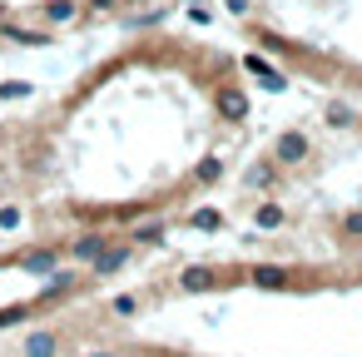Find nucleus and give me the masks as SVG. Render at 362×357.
<instances>
[{"instance_id": "obj_1", "label": "nucleus", "mask_w": 362, "mask_h": 357, "mask_svg": "<svg viewBox=\"0 0 362 357\" xmlns=\"http://www.w3.org/2000/svg\"><path fill=\"white\" fill-rule=\"evenodd\" d=\"M313 159V139L303 134V129H283L278 139H273V164L278 169H298V164H308Z\"/></svg>"}, {"instance_id": "obj_2", "label": "nucleus", "mask_w": 362, "mask_h": 357, "mask_svg": "<svg viewBox=\"0 0 362 357\" xmlns=\"http://www.w3.org/2000/svg\"><path fill=\"white\" fill-rule=\"evenodd\" d=\"M214 115H218L223 124H243V119H248V95H243V85H218V90H214Z\"/></svg>"}, {"instance_id": "obj_3", "label": "nucleus", "mask_w": 362, "mask_h": 357, "mask_svg": "<svg viewBox=\"0 0 362 357\" xmlns=\"http://www.w3.org/2000/svg\"><path fill=\"white\" fill-rule=\"evenodd\" d=\"M243 278L253 283V288H263V293H278V288H293V268H283V263H248L243 268Z\"/></svg>"}, {"instance_id": "obj_4", "label": "nucleus", "mask_w": 362, "mask_h": 357, "mask_svg": "<svg viewBox=\"0 0 362 357\" xmlns=\"http://www.w3.org/2000/svg\"><path fill=\"white\" fill-rule=\"evenodd\" d=\"M110 243H115L110 233H100V228H90V233H80V238H75V243H70L65 253H70V263H80V268H90V263H95V258H100V253H105Z\"/></svg>"}, {"instance_id": "obj_5", "label": "nucleus", "mask_w": 362, "mask_h": 357, "mask_svg": "<svg viewBox=\"0 0 362 357\" xmlns=\"http://www.w3.org/2000/svg\"><path fill=\"white\" fill-rule=\"evenodd\" d=\"M129 258H134V243H110V248L90 263V278H115V273L129 268Z\"/></svg>"}, {"instance_id": "obj_6", "label": "nucleus", "mask_w": 362, "mask_h": 357, "mask_svg": "<svg viewBox=\"0 0 362 357\" xmlns=\"http://www.w3.org/2000/svg\"><path fill=\"white\" fill-rule=\"evenodd\" d=\"M60 347H65V342H60L55 327H35V332L21 342V357H60Z\"/></svg>"}, {"instance_id": "obj_7", "label": "nucleus", "mask_w": 362, "mask_h": 357, "mask_svg": "<svg viewBox=\"0 0 362 357\" xmlns=\"http://www.w3.org/2000/svg\"><path fill=\"white\" fill-rule=\"evenodd\" d=\"M218 278H223V273H218L214 263H189V268L179 273V288H184V293H204V288H218Z\"/></svg>"}, {"instance_id": "obj_8", "label": "nucleus", "mask_w": 362, "mask_h": 357, "mask_svg": "<svg viewBox=\"0 0 362 357\" xmlns=\"http://www.w3.org/2000/svg\"><path fill=\"white\" fill-rule=\"evenodd\" d=\"M253 223H258V233H278V228L288 223V209L273 204V199H268V204H253Z\"/></svg>"}, {"instance_id": "obj_9", "label": "nucleus", "mask_w": 362, "mask_h": 357, "mask_svg": "<svg viewBox=\"0 0 362 357\" xmlns=\"http://www.w3.org/2000/svg\"><path fill=\"white\" fill-rule=\"evenodd\" d=\"M21 268H25V273H35V278H50V273L60 268V248H35V253H25V258H21Z\"/></svg>"}, {"instance_id": "obj_10", "label": "nucleus", "mask_w": 362, "mask_h": 357, "mask_svg": "<svg viewBox=\"0 0 362 357\" xmlns=\"http://www.w3.org/2000/svg\"><path fill=\"white\" fill-rule=\"evenodd\" d=\"M322 124H327V129H352V124H357V110H352L347 100H327V105H322Z\"/></svg>"}, {"instance_id": "obj_11", "label": "nucleus", "mask_w": 362, "mask_h": 357, "mask_svg": "<svg viewBox=\"0 0 362 357\" xmlns=\"http://www.w3.org/2000/svg\"><path fill=\"white\" fill-rule=\"evenodd\" d=\"M243 70H248V75H258L268 90H283V85H288V80H283V75H278V70H273L263 55H243Z\"/></svg>"}, {"instance_id": "obj_12", "label": "nucleus", "mask_w": 362, "mask_h": 357, "mask_svg": "<svg viewBox=\"0 0 362 357\" xmlns=\"http://www.w3.org/2000/svg\"><path fill=\"white\" fill-rule=\"evenodd\" d=\"M337 238H342V243H362V209H347V213L337 218Z\"/></svg>"}, {"instance_id": "obj_13", "label": "nucleus", "mask_w": 362, "mask_h": 357, "mask_svg": "<svg viewBox=\"0 0 362 357\" xmlns=\"http://www.w3.org/2000/svg\"><path fill=\"white\" fill-rule=\"evenodd\" d=\"M70 288H75V278H70V273H50V278H45V288H40V303H55V298H65Z\"/></svg>"}, {"instance_id": "obj_14", "label": "nucleus", "mask_w": 362, "mask_h": 357, "mask_svg": "<svg viewBox=\"0 0 362 357\" xmlns=\"http://www.w3.org/2000/svg\"><path fill=\"white\" fill-rule=\"evenodd\" d=\"M278 179V164H253L248 174H243V189H268Z\"/></svg>"}, {"instance_id": "obj_15", "label": "nucleus", "mask_w": 362, "mask_h": 357, "mask_svg": "<svg viewBox=\"0 0 362 357\" xmlns=\"http://www.w3.org/2000/svg\"><path fill=\"white\" fill-rule=\"evenodd\" d=\"M164 233H169V223H164V218H154V223H139V228L129 233V243H159Z\"/></svg>"}, {"instance_id": "obj_16", "label": "nucleus", "mask_w": 362, "mask_h": 357, "mask_svg": "<svg viewBox=\"0 0 362 357\" xmlns=\"http://www.w3.org/2000/svg\"><path fill=\"white\" fill-rule=\"evenodd\" d=\"M75 11H80L75 0H50V6H45V21H50V25H65V21H75Z\"/></svg>"}, {"instance_id": "obj_17", "label": "nucleus", "mask_w": 362, "mask_h": 357, "mask_svg": "<svg viewBox=\"0 0 362 357\" xmlns=\"http://www.w3.org/2000/svg\"><path fill=\"white\" fill-rule=\"evenodd\" d=\"M218 179H223V164H218V159L194 164V184H218Z\"/></svg>"}, {"instance_id": "obj_18", "label": "nucleus", "mask_w": 362, "mask_h": 357, "mask_svg": "<svg viewBox=\"0 0 362 357\" xmlns=\"http://www.w3.org/2000/svg\"><path fill=\"white\" fill-rule=\"evenodd\" d=\"M189 223H194V228H209V233H214V228L223 223V213H218V209H194V213H189Z\"/></svg>"}, {"instance_id": "obj_19", "label": "nucleus", "mask_w": 362, "mask_h": 357, "mask_svg": "<svg viewBox=\"0 0 362 357\" xmlns=\"http://www.w3.org/2000/svg\"><path fill=\"white\" fill-rule=\"evenodd\" d=\"M35 312V303H11V308H0V327H11V322H21V317H30Z\"/></svg>"}, {"instance_id": "obj_20", "label": "nucleus", "mask_w": 362, "mask_h": 357, "mask_svg": "<svg viewBox=\"0 0 362 357\" xmlns=\"http://www.w3.org/2000/svg\"><path fill=\"white\" fill-rule=\"evenodd\" d=\"M0 30H6L11 40H21V45H45V35H40V30H21V25H6V21H0Z\"/></svg>"}, {"instance_id": "obj_21", "label": "nucleus", "mask_w": 362, "mask_h": 357, "mask_svg": "<svg viewBox=\"0 0 362 357\" xmlns=\"http://www.w3.org/2000/svg\"><path fill=\"white\" fill-rule=\"evenodd\" d=\"M110 312H115V317H134V312H139V298H134V293H119V298L110 303Z\"/></svg>"}, {"instance_id": "obj_22", "label": "nucleus", "mask_w": 362, "mask_h": 357, "mask_svg": "<svg viewBox=\"0 0 362 357\" xmlns=\"http://www.w3.org/2000/svg\"><path fill=\"white\" fill-rule=\"evenodd\" d=\"M30 95V85L25 80H11V85H0V100H25Z\"/></svg>"}, {"instance_id": "obj_23", "label": "nucleus", "mask_w": 362, "mask_h": 357, "mask_svg": "<svg viewBox=\"0 0 362 357\" xmlns=\"http://www.w3.org/2000/svg\"><path fill=\"white\" fill-rule=\"evenodd\" d=\"M0 228H21V209H16V204L0 209Z\"/></svg>"}, {"instance_id": "obj_24", "label": "nucleus", "mask_w": 362, "mask_h": 357, "mask_svg": "<svg viewBox=\"0 0 362 357\" xmlns=\"http://www.w3.org/2000/svg\"><path fill=\"white\" fill-rule=\"evenodd\" d=\"M228 11H233V16H243V11H248V0H228Z\"/></svg>"}, {"instance_id": "obj_25", "label": "nucleus", "mask_w": 362, "mask_h": 357, "mask_svg": "<svg viewBox=\"0 0 362 357\" xmlns=\"http://www.w3.org/2000/svg\"><path fill=\"white\" fill-rule=\"evenodd\" d=\"M85 6H95V11H110V6H115V0H85Z\"/></svg>"}, {"instance_id": "obj_26", "label": "nucleus", "mask_w": 362, "mask_h": 357, "mask_svg": "<svg viewBox=\"0 0 362 357\" xmlns=\"http://www.w3.org/2000/svg\"><path fill=\"white\" fill-rule=\"evenodd\" d=\"M95 357H110V352H95Z\"/></svg>"}, {"instance_id": "obj_27", "label": "nucleus", "mask_w": 362, "mask_h": 357, "mask_svg": "<svg viewBox=\"0 0 362 357\" xmlns=\"http://www.w3.org/2000/svg\"><path fill=\"white\" fill-rule=\"evenodd\" d=\"M0 268H6V258H0Z\"/></svg>"}]
</instances>
